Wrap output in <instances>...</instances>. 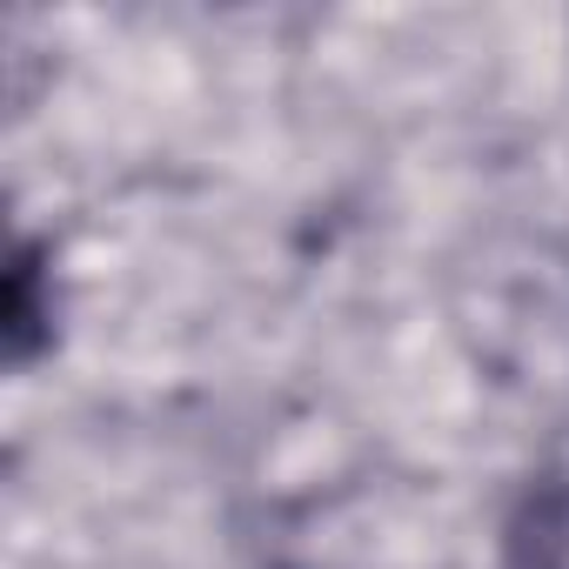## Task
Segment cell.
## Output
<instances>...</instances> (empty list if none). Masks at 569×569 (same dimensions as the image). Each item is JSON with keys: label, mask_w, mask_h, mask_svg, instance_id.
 Listing matches in <instances>:
<instances>
[{"label": "cell", "mask_w": 569, "mask_h": 569, "mask_svg": "<svg viewBox=\"0 0 569 569\" xmlns=\"http://www.w3.org/2000/svg\"><path fill=\"white\" fill-rule=\"evenodd\" d=\"M509 569H569V482H536L516 502Z\"/></svg>", "instance_id": "obj_1"}, {"label": "cell", "mask_w": 569, "mask_h": 569, "mask_svg": "<svg viewBox=\"0 0 569 569\" xmlns=\"http://www.w3.org/2000/svg\"><path fill=\"white\" fill-rule=\"evenodd\" d=\"M34 281H41V261H34V248H21L14 274H8V349H14V362H28L34 342H41V296H34Z\"/></svg>", "instance_id": "obj_2"}]
</instances>
